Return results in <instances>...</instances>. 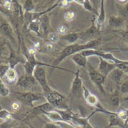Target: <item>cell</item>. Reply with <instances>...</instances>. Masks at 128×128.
Instances as JSON below:
<instances>
[{
	"label": "cell",
	"instance_id": "obj_1",
	"mask_svg": "<svg viewBox=\"0 0 128 128\" xmlns=\"http://www.w3.org/2000/svg\"><path fill=\"white\" fill-rule=\"evenodd\" d=\"M100 39L97 38V39L92 40L91 41H89L87 42H84V43H72L70 44L69 46H66L64 49L62 50L60 53H59V56L56 57V59L54 61V62L52 63V66L54 68L56 69L63 70H68L71 73H75L72 71H70L68 70L64 69L59 67V65L63 62L67 58H68L70 56H72L76 54H78L82 52L83 50L87 49H96V48L98 46L100 43Z\"/></svg>",
	"mask_w": 128,
	"mask_h": 128
},
{
	"label": "cell",
	"instance_id": "obj_2",
	"mask_svg": "<svg viewBox=\"0 0 128 128\" xmlns=\"http://www.w3.org/2000/svg\"><path fill=\"white\" fill-rule=\"evenodd\" d=\"M44 98L55 108L62 110H69L66 102V98L56 90L51 89L49 91L42 93Z\"/></svg>",
	"mask_w": 128,
	"mask_h": 128
},
{
	"label": "cell",
	"instance_id": "obj_3",
	"mask_svg": "<svg viewBox=\"0 0 128 128\" xmlns=\"http://www.w3.org/2000/svg\"><path fill=\"white\" fill-rule=\"evenodd\" d=\"M82 91H83V96H84V98L86 102L87 103V105H89V106L94 107L96 108V110H95L96 113L100 112V113L105 114H106L108 116L110 115V114H112L114 113L112 111H109V110L105 108L100 104L98 98L95 94H92L84 85L83 86Z\"/></svg>",
	"mask_w": 128,
	"mask_h": 128
},
{
	"label": "cell",
	"instance_id": "obj_4",
	"mask_svg": "<svg viewBox=\"0 0 128 128\" xmlns=\"http://www.w3.org/2000/svg\"><path fill=\"white\" fill-rule=\"evenodd\" d=\"M86 70L88 72V75H89V78L90 80L92 81V83L98 89V90L103 94L106 95V92L105 91V89L103 87V84L106 80V77L104 76H102L98 70H96L92 64H91L89 62L87 63L86 65Z\"/></svg>",
	"mask_w": 128,
	"mask_h": 128
},
{
	"label": "cell",
	"instance_id": "obj_5",
	"mask_svg": "<svg viewBox=\"0 0 128 128\" xmlns=\"http://www.w3.org/2000/svg\"><path fill=\"white\" fill-rule=\"evenodd\" d=\"M33 76L36 80L37 83H38L40 86H41L42 93H45L51 89V87L50 86L48 81L47 72H46V70L45 68V66H41V65L37 66L34 71Z\"/></svg>",
	"mask_w": 128,
	"mask_h": 128
},
{
	"label": "cell",
	"instance_id": "obj_6",
	"mask_svg": "<svg viewBox=\"0 0 128 128\" xmlns=\"http://www.w3.org/2000/svg\"><path fill=\"white\" fill-rule=\"evenodd\" d=\"M14 94L17 99H18L20 102H23L27 106L34 108V102L44 98L43 94H35L30 91L21 92H14Z\"/></svg>",
	"mask_w": 128,
	"mask_h": 128
},
{
	"label": "cell",
	"instance_id": "obj_7",
	"mask_svg": "<svg viewBox=\"0 0 128 128\" xmlns=\"http://www.w3.org/2000/svg\"><path fill=\"white\" fill-rule=\"evenodd\" d=\"M36 80L34 78L33 76H29L26 73L22 75L18 78L17 85L20 87L24 89L26 91H29L30 89H32L36 84Z\"/></svg>",
	"mask_w": 128,
	"mask_h": 128
},
{
	"label": "cell",
	"instance_id": "obj_8",
	"mask_svg": "<svg viewBox=\"0 0 128 128\" xmlns=\"http://www.w3.org/2000/svg\"><path fill=\"white\" fill-rule=\"evenodd\" d=\"M116 68V64L110 62L106 59L100 58V64L98 70L106 78L108 77L110 74V72Z\"/></svg>",
	"mask_w": 128,
	"mask_h": 128
},
{
	"label": "cell",
	"instance_id": "obj_9",
	"mask_svg": "<svg viewBox=\"0 0 128 128\" xmlns=\"http://www.w3.org/2000/svg\"><path fill=\"white\" fill-rule=\"evenodd\" d=\"M100 34V30H99L95 24H93L89 29L80 32V38L84 39L86 42L92 40L97 39Z\"/></svg>",
	"mask_w": 128,
	"mask_h": 128
},
{
	"label": "cell",
	"instance_id": "obj_10",
	"mask_svg": "<svg viewBox=\"0 0 128 128\" xmlns=\"http://www.w3.org/2000/svg\"><path fill=\"white\" fill-rule=\"evenodd\" d=\"M80 70L78 69L77 71L74 73L75 76L72 80V85L70 87V94L72 95H76L78 94L79 93L82 91L83 89V81L80 75Z\"/></svg>",
	"mask_w": 128,
	"mask_h": 128
},
{
	"label": "cell",
	"instance_id": "obj_11",
	"mask_svg": "<svg viewBox=\"0 0 128 128\" xmlns=\"http://www.w3.org/2000/svg\"><path fill=\"white\" fill-rule=\"evenodd\" d=\"M0 31L5 36V38L10 40L12 42L16 43V39H15L13 30L12 29L11 25L8 21L4 20L3 22H2L0 25Z\"/></svg>",
	"mask_w": 128,
	"mask_h": 128
},
{
	"label": "cell",
	"instance_id": "obj_12",
	"mask_svg": "<svg viewBox=\"0 0 128 128\" xmlns=\"http://www.w3.org/2000/svg\"><path fill=\"white\" fill-rule=\"evenodd\" d=\"M94 114H96V113L94 111L89 115V116H86V117H79V116H77L76 114H74L72 116V121L76 122V124L78 125V127H79L80 128H94L89 122V118Z\"/></svg>",
	"mask_w": 128,
	"mask_h": 128
},
{
	"label": "cell",
	"instance_id": "obj_13",
	"mask_svg": "<svg viewBox=\"0 0 128 128\" xmlns=\"http://www.w3.org/2000/svg\"><path fill=\"white\" fill-rule=\"evenodd\" d=\"M4 79L5 81L9 84H17L18 80V72L16 70L15 68H10L6 72V73L4 76Z\"/></svg>",
	"mask_w": 128,
	"mask_h": 128
},
{
	"label": "cell",
	"instance_id": "obj_14",
	"mask_svg": "<svg viewBox=\"0 0 128 128\" xmlns=\"http://www.w3.org/2000/svg\"><path fill=\"white\" fill-rule=\"evenodd\" d=\"M111 127L124 128V122L118 118L116 112H114L112 114L108 115V124L107 128H110Z\"/></svg>",
	"mask_w": 128,
	"mask_h": 128
},
{
	"label": "cell",
	"instance_id": "obj_15",
	"mask_svg": "<svg viewBox=\"0 0 128 128\" xmlns=\"http://www.w3.org/2000/svg\"><path fill=\"white\" fill-rule=\"evenodd\" d=\"M71 57L72 61L78 66L79 68H86L87 63H88V60L87 57L84 56V55H82L80 53L76 54Z\"/></svg>",
	"mask_w": 128,
	"mask_h": 128
},
{
	"label": "cell",
	"instance_id": "obj_16",
	"mask_svg": "<svg viewBox=\"0 0 128 128\" xmlns=\"http://www.w3.org/2000/svg\"><path fill=\"white\" fill-rule=\"evenodd\" d=\"M43 114L45 116H46L49 120H50L52 122L56 123L59 122H63V118L62 117L61 114H59V112L57 110V109H54L53 110H50L48 112H45L43 113Z\"/></svg>",
	"mask_w": 128,
	"mask_h": 128
},
{
	"label": "cell",
	"instance_id": "obj_17",
	"mask_svg": "<svg viewBox=\"0 0 128 128\" xmlns=\"http://www.w3.org/2000/svg\"><path fill=\"white\" fill-rule=\"evenodd\" d=\"M124 72L122 70H120L118 68H116V69H114L109 75L111 80L117 85L118 86V85L120 84V82L122 80V79L123 78L124 76Z\"/></svg>",
	"mask_w": 128,
	"mask_h": 128
},
{
	"label": "cell",
	"instance_id": "obj_18",
	"mask_svg": "<svg viewBox=\"0 0 128 128\" xmlns=\"http://www.w3.org/2000/svg\"><path fill=\"white\" fill-rule=\"evenodd\" d=\"M125 20L121 16H110L108 20V24L110 27L114 28H118L121 27L124 22Z\"/></svg>",
	"mask_w": 128,
	"mask_h": 128
},
{
	"label": "cell",
	"instance_id": "obj_19",
	"mask_svg": "<svg viewBox=\"0 0 128 128\" xmlns=\"http://www.w3.org/2000/svg\"><path fill=\"white\" fill-rule=\"evenodd\" d=\"M8 62L9 63L10 68H15L16 66L20 62L19 57L17 56V54L14 52V50L12 48H10V54H9Z\"/></svg>",
	"mask_w": 128,
	"mask_h": 128
},
{
	"label": "cell",
	"instance_id": "obj_20",
	"mask_svg": "<svg viewBox=\"0 0 128 128\" xmlns=\"http://www.w3.org/2000/svg\"><path fill=\"white\" fill-rule=\"evenodd\" d=\"M62 40L70 42V44L76 43L77 40L80 38V32H71L68 33L67 34L62 36L61 38Z\"/></svg>",
	"mask_w": 128,
	"mask_h": 128
},
{
	"label": "cell",
	"instance_id": "obj_21",
	"mask_svg": "<svg viewBox=\"0 0 128 128\" xmlns=\"http://www.w3.org/2000/svg\"><path fill=\"white\" fill-rule=\"evenodd\" d=\"M27 27L29 30H30L31 32L37 34L38 35L40 34V20H32L31 21L30 24L27 25Z\"/></svg>",
	"mask_w": 128,
	"mask_h": 128
},
{
	"label": "cell",
	"instance_id": "obj_22",
	"mask_svg": "<svg viewBox=\"0 0 128 128\" xmlns=\"http://www.w3.org/2000/svg\"><path fill=\"white\" fill-rule=\"evenodd\" d=\"M40 23L41 30H42L44 34H47V30H48V25H49V18H48V14H45L40 18Z\"/></svg>",
	"mask_w": 128,
	"mask_h": 128
},
{
	"label": "cell",
	"instance_id": "obj_23",
	"mask_svg": "<svg viewBox=\"0 0 128 128\" xmlns=\"http://www.w3.org/2000/svg\"><path fill=\"white\" fill-rule=\"evenodd\" d=\"M0 118L3 119L4 121L10 120V119H15L16 120V116L12 113L10 112L9 110L2 108L0 109Z\"/></svg>",
	"mask_w": 128,
	"mask_h": 128
},
{
	"label": "cell",
	"instance_id": "obj_24",
	"mask_svg": "<svg viewBox=\"0 0 128 128\" xmlns=\"http://www.w3.org/2000/svg\"><path fill=\"white\" fill-rule=\"evenodd\" d=\"M110 102L111 106H113L115 108L119 107L120 102H121V99H120V96H119L118 91H116L114 92V94L111 95V97L110 98Z\"/></svg>",
	"mask_w": 128,
	"mask_h": 128
},
{
	"label": "cell",
	"instance_id": "obj_25",
	"mask_svg": "<svg viewBox=\"0 0 128 128\" xmlns=\"http://www.w3.org/2000/svg\"><path fill=\"white\" fill-rule=\"evenodd\" d=\"M10 94V89L5 84V83L0 78V96L2 98H6Z\"/></svg>",
	"mask_w": 128,
	"mask_h": 128
},
{
	"label": "cell",
	"instance_id": "obj_26",
	"mask_svg": "<svg viewBox=\"0 0 128 128\" xmlns=\"http://www.w3.org/2000/svg\"><path fill=\"white\" fill-rule=\"evenodd\" d=\"M82 6L84 7V8L86 10L89 11L90 12L93 13V14H95L97 16H98V13L97 12V11L95 10L92 2L90 0H84L82 3Z\"/></svg>",
	"mask_w": 128,
	"mask_h": 128
},
{
	"label": "cell",
	"instance_id": "obj_27",
	"mask_svg": "<svg viewBox=\"0 0 128 128\" xmlns=\"http://www.w3.org/2000/svg\"><path fill=\"white\" fill-rule=\"evenodd\" d=\"M23 10L24 12H33L34 10V4L32 0H26L24 6Z\"/></svg>",
	"mask_w": 128,
	"mask_h": 128
},
{
	"label": "cell",
	"instance_id": "obj_28",
	"mask_svg": "<svg viewBox=\"0 0 128 128\" xmlns=\"http://www.w3.org/2000/svg\"><path fill=\"white\" fill-rule=\"evenodd\" d=\"M59 34L58 32H50L48 34H47V39L50 42H56L59 40Z\"/></svg>",
	"mask_w": 128,
	"mask_h": 128
},
{
	"label": "cell",
	"instance_id": "obj_29",
	"mask_svg": "<svg viewBox=\"0 0 128 128\" xmlns=\"http://www.w3.org/2000/svg\"><path fill=\"white\" fill-rule=\"evenodd\" d=\"M2 8L7 11L13 10V1L12 0H2Z\"/></svg>",
	"mask_w": 128,
	"mask_h": 128
},
{
	"label": "cell",
	"instance_id": "obj_30",
	"mask_svg": "<svg viewBox=\"0 0 128 128\" xmlns=\"http://www.w3.org/2000/svg\"><path fill=\"white\" fill-rule=\"evenodd\" d=\"M10 68V65L8 62H2L0 64V78H3L4 74L6 73V72L8 71V70Z\"/></svg>",
	"mask_w": 128,
	"mask_h": 128
},
{
	"label": "cell",
	"instance_id": "obj_31",
	"mask_svg": "<svg viewBox=\"0 0 128 128\" xmlns=\"http://www.w3.org/2000/svg\"><path fill=\"white\" fill-rule=\"evenodd\" d=\"M119 16L123 18L124 20L128 18V2L127 4L120 8L119 10Z\"/></svg>",
	"mask_w": 128,
	"mask_h": 128
},
{
	"label": "cell",
	"instance_id": "obj_32",
	"mask_svg": "<svg viewBox=\"0 0 128 128\" xmlns=\"http://www.w3.org/2000/svg\"><path fill=\"white\" fill-rule=\"evenodd\" d=\"M76 12L73 11V10H69V11H67L64 16V20L68 22H70L72 20H73L74 18H76Z\"/></svg>",
	"mask_w": 128,
	"mask_h": 128
},
{
	"label": "cell",
	"instance_id": "obj_33",
	"mask_svg": "<svg viewBox=\"0 0 128 128\" xmlns=\"http://www.w3.org/2000/svg\"><path fill=\"white\" fill-rule=\"evenodd\" d=\"M15 119H10L4 121L0 124V128H12L15 124Z\"/></svg>",
	"mask_w": 128,
	"mask_h": 128
},
{
	"label": "cell",
	"instance_id": "obj_34",
	"mask_svg": "<svg viewBox=\"0 0 128 128\" xmlns=\"http://www.w3.org/2000/svg\"><path fill=\"white\" fill-rule=\"evenodd\" d=\"M57 32H58L59 35L64 36L68 33V28L65 24H61L57 28Z\"/></svg>",
	"mask_w": 128,
	"mask_h": 128
},
{
	"label": "cell",
	"instance_id": "obj_35",
	"mask_svg": "<svg viewBox=\"0 0 128 128\" xmlns=\"http://www.w3.org/2000/svg\"><path fill=\"white\" fill-rule=\"evenodd\" d=\"M42 52L45 53H51L54 51V45L52 42H47L46 44H45L44 46H42Z\"/></svg>",
	"mask_w": 128,
	"mask_h": 128
},
{
	"label": "cell",
	"instance_id": "obj_36",
	"mask_svg": "<svg viewBox=\"0 0 128 128\" xmlns=\"http://www.w3.org/2000/svg\"><path fill=\"white\" fill-rule=\"evenodd\" d=\"M60 128H80L79 127H75L72 124H70L68 122H59L56 123Z\"/></svg>",
	"mask_w": 128,
	"mask_h": 128
},
{
	"label": "cell",
	"instance_id": "obj_37",
	"mask_svg": "<svg viewBox=\"0 0 128 128\" xmlns=\"http://www.w3.org/2000/svg\"><path fill=\"white\" fill-rule=\"evenodd\" d=\"M7 42L6 40L3 39L0 40V56H2L7 50Z\"/></svg>",
	"mask_w": 128,
	"mask_h": 128
},
{
	"label": "cell",
	"instance_id": "obj_38",
	"mask_svg": "<svg viewBox=\"0 0 128 128\" xmlns=\"http://www.w3.org/2000/svg\"><path fill=\"white\" fill-rule=\"evenodd\" d=\"M119 91L122 93L124 94H128V80L123 82L120 86H119Z\"/></svg>",
	"mask_w": 128,
	"mask_h": 128
},
{
	"label": "cell",
	"instance_id": "obj_39",
	"mask_svg": "<svg viewBox=\"0 0 128 128\" xmlns=\"http://www.w3.org/2000/svg\"><path fill=\"white\" fill-rule=\"evenodd\" d=\"M116 68H119L120 70H122L124 74L128 75V64H124V63L123 62V60H122V63L116 64Z\"/></svg>",
	"mask_w": 128,
	"mask_h": 128
},
{
	"label": "cell",
	"instance_id": "obj_40",
	"mask_svg": "<svg viewBox=\"0 0 128 128\" xmlns=\"http://www.w3.org/2000/svg\"><path fill=\"white\" fill-rule=\"evenodd\" d=\"M20 108H21V104H20V102H19V101L13 102L12 103V105H11V108H12V110H14V111L19 110Z\"/></svg>",
	"mask_w": 128,
	"mask_h": 128
},
{
	"label": "cell",
	"instance_id": "obj_41",
	"mask_svg": "<svg viewBox=\"0 0 128 128\" xmlns=\"http://www.w3.org/2000/svg\"><path fill=\"white\" fill-rule=\"evenodd\" d=\"M60 128L56 124V123H54V122H53V123H46V124H45V125H44V128Z\"/></svg>",
	"mask_w": 128,
	"mask_h": 128
},
{
	"label": "cell",
	"instance_id": "obj_42",
	"mask_svg": "<svg viewBox=\"0 0 128 128\" xmlns=\"http://www.w3.org/2000/svg\"><path fill=\"white\" fill-rule=\"evenodd\" d=\"M68 4H69L70 2H78V4H82V3H83V2L84 1V0H65Z\"/></svg>",
	"mask_w": 128,
	"mask_h": 128
},
{
	"label": "cell",
	"instance_id": "obj_43",
	"mask_svg": "<svg viewBox=\"0 0 128 128\" xmlns=\"http://www.w3.org/2000/svg\"><path fill=\"white\" fill-rule=\"evenodd\" d=\"M123 38H124V40L127 42L128 43V30H127L124 33V34H123Z\"/></svg>",
	"mask_w": 128,
	"mask_h": 128
},
{
	"label": "cell",
	"instance_id": "obj_44",
	"mask_svg": "<svg viewBox=\"0 0 128 128\" xmlns=\"http://www.w3.org/2000/svg\"><path fill=\"white\" fill-rule=\"evenodd\" d=\"M126 112H127V121L125 122V125L127 124V123L128 122V109H126ZM125 125H124V127H125Z\"/></svg>",
	"mask_w": 128,
	"mask_h": 128
},
{
	"label": "cell",
	"instance_id": "obj_45",
	"mask_svg": "<svg viewBox=\"0 0 128 128\" xmlns=\"http://www.w3.org/2000/svg\"><path fill=\"white\" fill-rule=\"evenodd\" d=\"M118 2H128V0H118Z\"/></svg>",
	"mask_w": 128,
	"mask_h": 128
},
{
	"label": "cell",
	"instance_id": "obj_46",
	"mask_svg": "<svg viewBox=\"0 0 128 128\" xmlns=\"http://www.w3.org/2000/svg\"><path fill=\"white\" fill-rule=\"evenodd\" d=\"M0 109H2V106H1V104H0Z\"/></svg>",
	"mask_w": 128,
	"mask_h": 128
},
{
	"label": "cell",
	"instance_id": "obj_47",
	"mask_svg": "<svg viewBox=\"0 0 128 128\" xmlns=\"http://www.w3.org/2000/svg\"></svg>",
	"mask_w": 128,
	"mask_h": 128
}]
</instances>
